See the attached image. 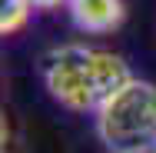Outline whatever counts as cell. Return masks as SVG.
<instances>
[{
	"label": "cell",
	"mask_w": 156,
	"mask_h": 153,
	"mask_svg": "<svg viewBox=\"0 0 156 153\" xmlns=\"http://www.w3.org/2000/svg\"><path fill=\"white\" fill-rule=\"evenodd\" d=\"M47 93L73 113H96L116 90L133 80L120 53L90 43H60L40 57Z\"/></svg>",
	"instance_id": "obj_1"
},
{
	"label": "cell",
	"mask_w": 156,
	"mask_h": 153,
	"mask_svg": "<svg viewBox=\"0 0 156 153\" xmlns=\"http://www.w3.org/2000/svg\"><path fill=\"white\" fill-rule=\"evenodd\" d=\"M96 137L113 153L156 150V83L129 80L96 110Z\"/></svg>",
	"instance_id": "obj_2"
},
{
	"label": "cell",
	"mask_w": 156,
	"mask_h": 153,
	"mask_svg": "<svg viewBox=\"0 0 156 153\" xmlns=\"http://www.w3.org/2000/svg\"><path fill=\"white\" fill-rule=\"evenodd\" d=\"M70 17L83 33H113L126 20L123 0H70Z\"/></svg>",
	"instance_id": "obj_3"
},
{
	"label": "cell",
	"mask_w": 156,
	"mask_h": 153,
	"mask_svg": "<svg viewBox=\"0 0 156 153\" xmlns=\"http://www.w3.org/2000/svg\"><path fill=\"white\" fill-rule=\"evenodd\" d=\"M33 10H37L33 0H0V33H3V37L17 33L30 20Z\"/></svg>",
	"instance_id": "obj_4"
},
{
	"label": "cell",
	"mask_w": 156,
	"mask_h": 153,
	"mask_svg": "<svg viewBox=\"0 0 156 153\" xmlns=\"http://www.w3.org/2000/svg\"><path fill=\"white\" fill-rule=\"evenodd\" d=\"M60 3H70V0H33L37 10H53V7H60Z\"/></svg>",
	"instance_id": "obj_5"
},
{
	"label": "cell",
	"mask_w": 156,
	"mask_h": 153,
	"mask_svg": "<svg viewBox=\"0 0 156 153\" xmlns=\"http://www.w3.org/2000/svg\"><path fill=\"white\" fill-rule=\"evenodd\" d=\"M153 153H156V150H153Z\"/></svg>",
	"instance_id": "obj_6"
}]
</instances>
